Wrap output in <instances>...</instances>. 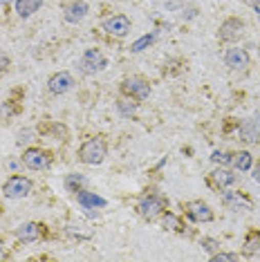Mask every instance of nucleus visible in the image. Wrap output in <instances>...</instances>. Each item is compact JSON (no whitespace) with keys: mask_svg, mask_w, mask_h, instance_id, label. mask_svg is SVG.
Wrapping results in <instances>:
<instances>
[{"mask_svg":"<svg viewBox=\"0 0 260 262\" xmlns=\"http://www.w3.org/2000/svg\"><path fill=\"white\" fill-rule=\"evenodd\" d=\"M105 155H108V146H105L103 139H99V137H94V139H88L83 146L79 148V159L83 164H101L105 159Z\"/></svg>","mask_w":260,"mask_h":262,"instance_id":"f257e3e1","label":"nucleus"},{"mask_svg":"<svg viewBox=\"0 0 260 262\" xmlns=\"http://www.w3.org/2000/svg\"><path fill=\"white\" fill-rule=\"evenodd\" d=\"M108 68V58H105L99 50H85L83 56L79 61V72L85 74V76H92V74H99Z\"/></svg>","mask_w":260,"mask_h":262,"instance_id":"f03ea898","label":"nucleus"},{"mask_svg":"<svg viewBox=\"0 0 260 262\" xmlns=\"http://www.w3.org/2000/svg\"><path fill=\"white\" fill-rule=\"evenodd\" d=\"M3 193H5V198H9V200L27 198V195L32 193V182H29L27 177H23V175H11L9 180L5 182Z\"/></svg>","mask_w":260,"mask_h":262,"instance_id":"7ed1b4c3","label":"nucleus"},{"mask_svg":"<svg viewBox=\"0 0 260 262\" xmlns=\"http://www.w3.org/2000/svg\"><path fill=\"white\" fill-rule=\"evenodd\" d=\"M121 90L126 97L130 99H137V101H144L150 97V85L148 81H144L141 76H130V79H126L121 83Z\"/></svg>","mask_w":260,"mask_h":262,"instance_id":"20e7f679","label":"nucleus"},{"mask_svg":"<svg viewBox=\"0 0 260 262\" xmlns=\"http://www.w3.org/2000/svg\"><path fill=\"white\" fill-rule=\"evenodd\" d=\"M164 208H166V200L164 198H159V195H146V198H141L137 211L141 217L155 220L159 213H164Z\"/></svg>","mask_w":260,"mask_h":262,"instance_id":"39448f33","label":"nucleus"},{"mask_svg":"<svg viewBox=\"0 0 260 262\" xmlns=\"http://www.w3.org/2000/svg\"><path fill=\"white\" fill-rule=\"evenodd\" d=\"M242 32H245V23L240 18H227L218 29V36L224 43H231V40H238L242 36Z\"/></svg>","mask_w":260,"mask_h":262,"instance_id":"423d86ee","label":"nucleus"},{"mask_svg":"<svg viewBox=\"0 0 260 262\" xmlns=\"http://www.w3.org/2000/svg\"><path fill=\"white\" fill-rule=\"evenodd\" d=\"M50 155L45 150H40V148H29V150L23 155V164L27 166L29 170H45L47 166H50Z\"/></svg>","mask_w":260,"mask_h":262,"instance_id":"0eeeda50","label":"nucleus"},{"mask_svg":"<svg viewBox=\"0 0 260 262\" xmlns=\"http://www.w3.org/2000/svg\"><path fill=\"white\" fill-rule=\"evenodd\" d=\"M103 29L110 34V36L123 38L130 32V18L128 16H123V14H117V16H112V18L103 20Z\"/></svg>","mask_w":260,"mask_h":262,"instance_id":"6e6552de","label":"nucleus"},{"mask_svg":"<svg viewBox=\"0 0 260 262\" xmlns=\"http://www.w3.org/2000/svg\"><path fill=\"white\" fill-rule=\"evenodd\" d=\"M224 65L231 70H245V68H249V54L242 47H231L224 54Z\"/></svg>","mask_w":260,"mask_h":262,"instance_id":"1a4fd4ad","label":"nucleus"},{"mask_svg":"<svg viewBox=\"0 0 260 262\" xmlns=\"http://www.w3.org/2000/svg\"><path fill=\"white\" fill-rule=\"evenodd\" d=\"M186 215L191 217L193 222H211V220H213V211L209 208V204L195 200V202H188L186 204Z\"/></svg>","mask_w":260,"mask_h":262,"instance_id":"9d476101","label":"nucleus"},{"mask_svg":"<svg viewBox=\"0 0 260 262\" xmlns=\"http://www.w3.org/2000/svg\"><path fill=\"white\" fill-rule=\"evenodd\" d=\"M238 137L245 144H258L260 141V123L256 119H245L238 126Z\"/></svg>","mask_w":260,"mask_h":262,"instance_id":"9b49d317","label":"nucleus"},{"mask_svg":"<svg viewBox=\"0 0 260 262\" xmlns=\"http://www.w3.org/2000/svg\"><path fill=\"white\" fill-rule=\"evenodd\" d=\"M72 85H74V79L70 72H58V74L52 76L50 83H47V88H50L52 94H65V92L72 90Z\"/></svg>","mask_w":260,"mask_h":262,"instance_id":"f8f14e48","label":"nucleus"},{"mask_svg":"<svg viewBox=\"0 0 260 262\" xmlns=\"http://www.w3.org/2000/svg\"><path fill=\"white\" fill-rule=\"evenodd\" d=\"M88 3H83V0H74V3H70L68 7H65V20L72 23V25H76V23H81L88 16Z\"/></svg>","mask_w":260,"mask_h":262,"instance_id":"ddd939ff","label":"nucleus"},{"mask_svg":"<svg viewBox=\"0 0 260 262\" xmlns=\"http://www.w3.org/2000/svg\"><path fill=\"white\" fill-rule=\"evenodd\" d=\"M235 180H238V175L229 168H218L211 172V184H213L215 188H229L235 184Z\"/></svg>","mask_w":260,"mask_h":262,"instance_id":"4468645a","label":"nucleus"},{"mask_svg":"<svg viewBox=\"0 0 260 262\" xmlns=\"http://www.w3.org/2000/svg\"><path fill=\"white\" fill-rule=\"evenodd\" d=\"M76 202H79L83 208H103L108 204L103 198H99L97 193H90V190H85V188L76 193Z\"/></svg>","mask_w":260,"mask_h":262,"instance_id":"2eb2a0df","label":"nucleus"},{"mask_svg":"<svg viewBox=\"0 0 260 262\" xmlns=\"http://www.w3.org/2000/svg\"><path fill=\"white\" fill-rule=\"evenodd\" d=\"M16 235H18V240H23V242H36L40 237V226L36 222H25L18 226Z\"/></svg>","mask_w":260,"mask_h":262,"instance_id":"dca6fc26","label":"nucleus"},{"mask_svg":"<svg viewBox=\"0 0 260 262\" xmlns=\"http://www.w3.org/2000/svg\"><path fill=\"white\" fill-rule=\"evenodd\" d=\"M43 7V0H16V14L20 18H29L32 14Z\"/></svg>","mask_w":260,"mask_h":262,"instance_id":"f3484780","label":"nucleus"},{"mask_svg":"<svg viewBox=\"0 0 260 262\" xmlns=\"http://www.w3.org/2000/svg\"><path fill=\"white\" fill-rule=\"evenodd\" d=\"M222 202L227 206H233V208H245V211H249V208H251V202L247 200L245 195H240V193H224Z\"/></svg>","mask_w":260,"mask_h":262,"instance_id":"a211bd4d","label":"nucleus"},{"mask_svg":"<svg viewBox=\"0 0 260 262\" xmlns=\"http://www.w3.org/2000/svg\"><path fill=\"white\" fill-rule=\"evenodd\" d=\"M88 186V177L79 175V172H72V175L65 177V188L70 190V193H79V190H83Z\"/></svg>","mask_w":260,"mask_h":262,"instance_id":"6ab92c4d","label":"nucleus"},{"mask_svg":"<svg viewBox=\"0 0 260 262\" xmlns=\"http://www.w3.org/2000/svg\"><path fill=\"white\" fill-rule=\"evenodd\" d=\"M245 255H253V253H258L260 251V233H256V231H251L249 235H247V240H245Z\"/></svg>","mask_w":260,"mask_h":262,"instance_id":"aec40b11","label":"nucleus"},{"mask_svg":"<svg viewBox=\"0 0 260 262\" xmlns=\"http://www.w3.org/2000/svg\"><path fill=\"white\" fill-rule=\"evenodd\" d=\"M162 224H164V229L177 231V233H182V231H184V224H182V220L177 217L175 213H164V217H162Z\"/></svg>","mask_w":260,"mask_h":262,"instance_id":"412c9836","label":"nucleus"},{"mask_svg":"<svg viewBox=\"0 0 260 262\" xmlns=\"http://www.w3.org/2000/svg\"><path fill=\"white\" fill-rule=\"evenodd\" d=\"M251 162H253V157H251V152H247V150H240L238 155H233V166L238 170H249Z\"/></svg>","mask_w":260,"mask_h":262,"instance_id":"4be33fe9","label":"nucleus"},{"mask_svg":"<svg viewBox=\"0 0 260 262\" xmlns=\"http://www.w3.org/2000/svg\"><path fill=\"white\" fill-rule=\"evenodd\" d=\"M153 40H155V34H146V36H141L139 40H135V43L130 45V50H133V52H141L144 47L153 45Z\"/></svg>","mask_w":260,"mask_h":262,"instance_id":"5701e85b","label":"nucleus"},{"mask_svg":"<svg viewBox=\"0 0 260 262\" xmlns=\"http://www.w3.org/2000/svg\"><path fill=\"white\" fill-rule=\"evenodd\" d=\"M211 162H213V164H222V166H227V164H233V155H231V152H222V150H215L213 155H211Z\"/></svg>","mask_w":260,"mask_h":262,"instance_id":"b1692460","label":"nucleus"},{"mask_svg":"<svg viewBox=\"0 0 260 262\" xmlns=\"http://www.w3.org/2000/svg\"><path fill=\"white\" fill-rule=\"evenodd\" d=\"M117 108H119V112L123 117H133L135 112H137V105L130 103V101H119V103H117Z\"/></svg>","mask_w":260,"mask_h":262,"instance_id":"393cba45","label":"nucleus"},{"mask_svg":"<svg viewBox=\"0 0 260 262\" xmlns=\"http://www.w3.org/2000/svg\"><path fill=\"white\" fill-rule=\"evenodd\" d=\"M233 260H238V253H222V251L213 253V262H233Z\"/></svg>","mask_w":260,"mask_h":262,"instance_id":"a878e982","label":"nucleus"},{"mask_svg":"<svg viewBox=\"0 0 260 262\" xmlns=\"http://www.w3.org/2000/svg\"><path fill=\"white\" fill-rule=\"evenodd\" d=\"M202 247L206 249V251H209L211 255L213 253H218V249H220V244H218L215 240H211V237H202Z\"/></svg>","mask_w":260,"mask_h":262,"instance_id":"bb28decb","label":"nucleus"},{"mask_svg":"<svg viewBox=\"0 0 260 262\" xmlns=\"http://www.w3.org/2000/svg\"><path fill=\"white\" fill-rule=\"evenodd\" d=\"M29 135H32L29 130H25V133H18V144H27V141H29Z\"/></svg>","mask_w":260,"mask_h":262,"instance_id":"cd10ccee","label":"nucleus"},{"mask_svg":"<svg viewBox=\"0 0 260 262\" xmlns=\"http://www.w3.org/2000/svg\"><path fill=\"white\" fill-rule=\"evenodd\" d=\"M253 182H258L260 184V162H258V166H256V168H253Z\"/></svg>","mask_w":260,"mask_h":262,"instance_id":"c85d7f7f","label":"nucleus"},{"mask_svg":"<svg viewBox=\"0 0 260 262\" xmlns=\"http://www.w3.org/2000/svg\"><path fill=\"white\" fill-rule=\"evenodd\" d=\"M180 7V0H168L166 3V9H177Z\"/></svg>","mask_w":260,"mask_h":262,"instance_id":"c756f323","label":"nucleus"},{"mask_svg":"<svg viewBox=\"0 0 260 262\" xmlns=\"http://www.w3.org/2000/svg\"><path fill=\"white\" fill-rule=\"evenodd\" d=\"M7 65H9V58L0 56V72H3V70H7Z\"/></svg>","mask_w":260,"mask_h":262,"instance_id":"7c9ffc66","label":"nucleus"},{"mask_svg":"<svg viewBox=\"0 0 260 262\" xmlns=\"http://www.w3.org/2000/svg\"><path fill=\"white\" fill-rule=\"evenodd\" d=\"M251 7H253V9H256V14L260 16V0H256V3H253V5H251Z\"/></svg>","mask_w":260,"mask_h":262,"instance_id":"2f4dec72","label":"nucleus"},{"mask_svg":"<svg viewBox=\"0 0 260 262\" xmlns=\"http://www.w3.org/2000/svg\"><path fill=\"white\" fill-rule=\"evenodd\" d=\"M16 166H18V162H14V159H11V162H7V168H16Z\"/></svg>","mask_w":260,"mask_h":262,"instance_id":"473e14b6","label":"nucleus"},{"mask_svg":"<svg viewBox=\"0 0 260 262\" xmlns=\"http://www.w3.org/2000/svg\"><path fill=\"white\" fill-rule=\"evenodd\" d=\"M242 3H247V5H253V3H256V0H242Z\"/></svg>","mask_w":260,"mask_h":262,"instance_id":"72a5a7b5","label":"nucleus"},{"mask_svg":"<svg viewBox=\"0 0 260 262\" xmlns=\"http://www.w3.org/2000/svg\"><path fill=\"white\" fill-rule=\"evenodd\" d=\"M11 3V0H0V5H9Z\"/></svg>","mask_w":260,"mask_h":262,"instance_id":"f704fd0d","label":"nucleus"},{"mask_svg":"<svg viewBox=\"0 0 260 262\" xmlns=\"http://www.w3.org/2000/svg\"><path fill=\"white\" fill-rule=\"evenodd\" d=\"M5 258V253H3V247H0V260H3Z\"/></svg>","mask_w":260,"mask_h":262,"instance_id":"c9c22d12","label":"nucleus"},{"mask_svg":"<svg viewBox=\"0 0 260 262\" xmlns=\"http://www.w3.org/2000/svg\"><path fill=\"white\" fill-rule=\"evenodd\" d=\"M256 121H258V123H260V112H258V115H256Z\"/></svg>","mask_w":260,"mask_h":262,"instance_id":"e433bc0d","label":"nucleus"}]
</instances>
